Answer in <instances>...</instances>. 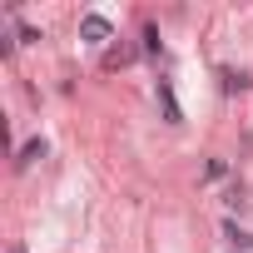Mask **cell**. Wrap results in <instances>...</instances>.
I'll use <instances>...</instances> for the list:
<instances>
[{"mask_svg":"<svg viewBox=\"0 0 253 253\" xmlns=\"http://www.w3.org/2000/svg\"><path fill=\"white\" fill-rule=\"evenodd\" d=\"M159 104H164V119H169V124H184V109H179V99H174V84H169V80H159Z\"/></svg>","mask_w":253,"mask_h":253,"instance_id":"1","label":"cell"},{"mask_svg":"<svg viewBox=\"0 0 253 253\" xmlns=\"http://www.w3.org/2000/svg\"><path fill=\"white\" fill-rule=\"evenodd\" d=\"M80 35H84V40H109V20H104V15H84V20H80Z\"/></svg>","mask_w":253,"mask_h":253,"instance_id":"2","label":"cell"},{"mask_svg":"<svg viewBox=\"0 0 253 253\" xmlns=\"http://www.w3.org/2000/svg\"><path fill=\"white\" fill-rule=\"evenodd\" d=\"M35 159H45V139H30V144H20V154H15V169H30Z\"/></svg>","mask_w":253,"mask_h":253,"instance_id":"3","label":"cell"},{"mask_svg":"<svg viewBox=\"0 0 253 253\" xmlns=\"http://www.w3.org/2000/svg\"><path fill=\"white\" fill-rule=\"evenodd\" d=\"M134 60H139V50H134V45H114V50L104 55V65H109V70H119V65H134Z\"/></svg>","mask_w":253,"mask_h":253,"instance_id":"4","label":"cell"},{"mask_svg":"<svg viewBox=\"0 0 253 253\" xmlns=\"http://www.w3.org/2000/svg\"><path fill=\"white\" fill-rule=\"evenodd\" d=\"M223 233H228V243H238V248H253V233H243L238 223H223Z\"/></svg>","mask_w":253,"mask_h":253,"instance_id":"5","label":"cell"},{"mask_svg":"<svg viewBox=\"0 0 253 253\" xmlns=\"http://www.w3.org/2000/svg\"><path fill=\"white\" fill-rule=\"evenodd\" d=\"M144 50H149V55H159V50H164V45H159V30H154V25H144Z\"/></svg>","mask_w":253,"mask_h":253,"instance_id":"6","label":"cell"},{"mask_svg":"<svg viewBox=\"0 0 253 253\" xmlns=\"http://www.w3.org/2000/svg\"><path fill=\"white\" fill-rule=\"evenodd\" d=\"M218 75H223V89H243L248 84V75H233V70H218Z\"/></svg>","mask_w":253,"mask_h":253,"instance_id":"7","label":"cell"},{"mask_svg":"<svg viewBox=\"0 0 253 253\" xmlns=\"http://www.w3.org/2000/svg\"><path fill=\"white\" fill-rule=\"evenodd\" d=\"M15 35H20V40H25V45H35V40H40V30H35V25H25V20H20V25H15Z\"/></svg>","mask_w":253,"mask_h":253,"instance_id":"8","label":"cell"},{"mask_svg":"<svg viewBox=\"0 0 253 253\" xmlns=\"http://www.w3.org/2000/svg\"><path fill=\"white\" fill-rule=\"evenodd\" d=\"M10 253H25V248H20V243H15V248H10Z\"/></svg>","mask_w":253,"mask_h":253,"instance_id":"9","label":"cell"}]
</instances>
